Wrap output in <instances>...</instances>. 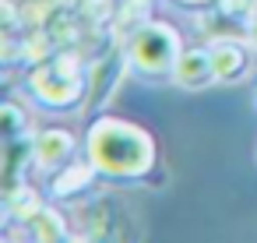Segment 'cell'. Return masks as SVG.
<instances>
[{"instance_id": "obj_1", "label": "cell", "mask_w": 257, "mask_h": 243, "mask_svg": "<svg viewBox=\"0 0 257 243\" xmlns=\"http://www.w3.org/2000/svg\"><path fill=\"white\" fill-rule=\"evenodd\" d=\"M85 155L99 169V176L116 183H134L155 169L159 148L145 127L120 116H99L85 134Z\"/></svg>"}, {"instance_id": "obj_2", "label": "cell", "mask_w": 257, "mask_h": 243, "mask_svg": "<svg viewBox=\"0 0 257 243\" xmlns=\"http://www.w3.org/2000/svg\"><path fill=\"white\" fill-rule=\"evenodd\" d=\"M180 53V32L166 22H141L127 39V64L145 78H173Z\"/></svg>"}, {"instance_id": "obj_3", "label": "cell", "mask_w": 257, "mask_h": 243, "mask_svg": "<svg viewBox=\"0 0 257 243\" xmlns=\"http://www.w3.org/2000/svg\"><path fill=\"white\" fill-rule=\"evenodd\" d=\"M29 92L39 106L57 109V113H71L85 95H88V78L81 71V64L64 53L50 64H43L32 78H29Z\"/></svg>"}, {"instance_id": "obj_4", "label": "cell", "mask_w": 257, "mask_h": 243, "mask_svg": "<svg viewBox=\"0 0 257 243\" xmlns=\"http://www.w3.org/2000/svg\"><path fill=\"white\" fill-rule=\"evenodd\" d=\"M74 148H78V141H74L71 131H64V127H46V131H39V134L32 138V162H36L39 169L53 173V169H60V166L71 162Z\"/></svg>"}, {"instance_id": "obj_5", "label": "cell", "mask_w": 257, "mask_h": 243, "mask_svg": "<svg viewBox=\"0 0 257 243\" xmlns=\"http://www.w3.org/2000/svg\"><path fill=\"white\" fill-rule=\"evenodd\" d=\"M173 81L180 88H208L215 85V60H211V46H190L180 53L176 60V71H173Z\"/></svg>"}, {"instance_id": "obj_6", "label": "cell", "mask_w": 257, "mask_h": 243, "mask_svg": "<svg viewBox=\"0 0 257 243\" xmlns=\"http://www.w3.org/2000/svg\"><path fill=\"white\" fill-rule=\"evenodd\" d=\"M211 60H215V78L218 81H239L250 71V53L232 39H218L211 46Z\"/></svg>"}, {"instance_id": "obj_7", "label": "cell", "mask_w": 257, "mask_h": 243, "mask_svg": "<svg viewBox=\"0 0 257 243\" xmlns=\"http://www.w3.org/2000/svg\"><path fill=\"white\" fill-rule=\"evenodd\" d=\"M99 176V169L85 159L78 166H60L57 176H53V197H78L92 187V180Z\"/></svg>"}, {"instance_id": "obj_8", "label": "cell", "mask_w": 257, "mask_h": 243, "mask_svg": "<svg viewBox=\"0 0 257 243\" xmlns=\"http://www.w3.org/2000/svg\"><path fill=\"white\" fill-rule=\"evenodd\" d=\"M25 225H29V232L36 236V239H67V222H64V215L60 211H53V208H36L29 218H25Z\"/></svg>"}, {"instance_id": "obj_9", "label": "cell", "mask_w": 257, "mask_h": 243, "mask_svg": "<svg viewBox=\"0 0 257 243\" xmlns=\"http://www.w3.org/2000/svg\"><path fill=\"white\" fill-rule=\"evenodd\" d=\"M0 113H4V138H8V141H18V138H22L18 131L29 124V120H25V113H22L15 102H8V106L0 109Z\"/></svg>"}, {"instance_id": "obj_10", "label": "cell", "mask_w": 257, "mask_h": 243, "mask_svg": "<svg viewBox=\"0 0 257 243\" xmlns=\"http://www.w3.org/2000/svg\"><path fill=\"white\" fill-rule=\"evenodd\" d=\"M176 4H187V8H208V4H215V0H176Z\"/></svg>"}, {"instance_id": "obj_11", "label": "cell", "mask_w": 257, "mask_h": 243, "mask_svg": "<svg viewBox=\"0 0 257 243\" xmlns=\"http://www.w3.org/2000/svg\"><path fill=\"white\" fill-rule=\"evenodd\" d=\"M250 43H253V50H257V15H253V22H250Z\"/></svg>"}, {"instance_id": "obj_12", "label": "cell", "mask_w": 257, "mask_h": 243, "mask_svg": "<svg viewBox=\"0 0 257 243\" xmlns=\"http://www.w3.org/2000/svg\"><path fill=\"white\" fill-rule=\"evenodd\" d=\"M253 106H257V78H253Z\"/></svg>"}]
</instances>
